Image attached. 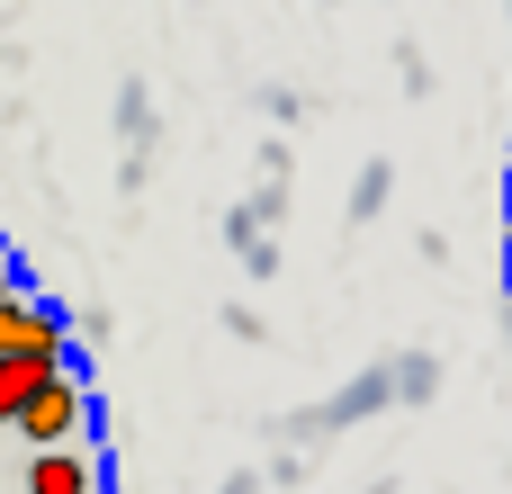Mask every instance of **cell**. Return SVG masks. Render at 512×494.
<instances>
[{
	"label": "cell",
	"instance_id": "obj_1",
	"mask_svg": "<svg viewBox=\"0 0 512 494\" xmlns=\"http://www.w3.org/2000/svg\"><path fill=\"white\" fill-rule=\"evenodd\" d=\"M27 450H72V441H90L99 432V405H90V387H81V360H63L36 396H27V414L9 423Z\"/></svg>",
	"mask_w": 512,
	"mask_h": 494
},
{
	"label": "cell",
	"instance_id": "obj_2",
	"mask_svg": "<svg viewBox=\"0 0 512 494\" xmlns=\"http://www.w3.org/2000/svg\"><path fill=\"white\" fill-rule=\"evenodd\" d=\"M0 351H45V360H63L72 351V324L45 306V297H27V279L0 297Z\"/></svg>",
	"mask_w": 512,
	"mask_h": 494
},
{
	"label": "cell",
	"instance_id": "obj_3",
	"mask_svg": "<svg viewBox=\"0 0 512 494\" xmlns=\"http://www.w3.org/2000/svg\"><path fill=\"white\" fill-rule=\"evenodd\" d=\"M27 494H108V468L72 441V450H27Z\"/></svg>",
	"mask_w": 512,
	"mask_h": 494
},
{
	"label": "cell",
	"instance_id": "obj_4",
	"mask_svg": "<svg viewBox=\"0 0 512 494\" xmlns=\"http://www.w3.org/2000/svg\"><path fill=\"white\" fill-rule=\"evenodd\" d=\"M63 360H72V351H63ZM63 360H45V351H0V423H18V414H27V396H36Z\"/></svg>",
	"mask_w": 512,
	"mask_h": 494
},
{
	"label": "cell",
	"instance_id": "obj_5",
	"mask_svg": "<svg viewBox=\"0 0 512 494\" xmlns=\"http://www.w3.org/2000/svg\"><path fill=\"white\" fill-rule=\"evenodd\" d=\"M117 126H126V153H153V99H144V81L117 90Z\"/></svg>",
	"mask_w": 512,
	"mask_h": 494
},
{
	"label": "cell",
	"instance_id": "obj_6",
	"mask_svg": "<svg viewBox=\"0 0 512 494\" xmlns=\"http://www.w3.org/2000/svg\"><path fill=\"white\" fill-rule=\"evenodd\" d=\"M387 180H396V171H387V162H369V171L351 180V216H378V207H387Z\"/></svg>",
	"mask_w": 512,
	"mask_h": 494
},
{
	"label": "cell",
	"instance_id": "obj_7",
	"mask_svg": "<svg viewBox=\"0 0 512 494\" xmlns=\"http://www.w3.org/2000/svg\"><path fill=\"white\" fill-rule=\"evenodd\" d=\"M432 387H441V369H432L423 351H405V369H396V396H405V405H423Z\"/></svg>",
	"mask_w": 512,
	"mask_h": 494
},
{
	"label": "cell",
	"instance_id": "obj_8",
	"mask_svg": "<svg viewBox=\"0 0 512 494\" xmlns=\"http://www.w3.org/2000/svg\"><path fill=\"white\" fill-rule=\"evenodd\" d=\"M396 72H405V90H414V99L432 90V63H423V45H396Z\"/></svg>",
	"mask_w": 512,
	"mask_h": 494
},
{
	"label": "cell",
	"instance_id": "obj_9",
	"mask_svg": "<svg viewBox=\"0 0 512 494\" xmlns=\"http://www.w3.org/2000/svg\"><path fill=\"white\" fill-rule=\"evenodd\" d=\"M225 494H261V477H252V468H234V477H225Z\"/></svg>",
	"mask_w": 512,
	"mask_h": 494
},
{
	"label": "cell",
	"instance_id": "obj_10",
	"mask_svg": "<svg viewBox=\"0 0 512 494\" xmlns=\"http://www.w3.org/2000/svg\"><path fill=\"white\" fill-rule=\"evenodd\" d=\"M9 288H18V270H9V252H0V297H9Z\"/></svg>",
	"mask_w": 512,
	"mask_h": 494
},
{
	"label": "cell",
	"instance_id": "obj_11",
	"mask_svg": "<svg viewBox=\"0 0 512 494\" xmlns=\"http://www.w3.org/2000/svg\"><path fill=\"white\" fill-rule=\"evenodd\" d=\"M504 279H512V234H504Z\"/></svg>",
	"mask_w": 512,
	"mask_h": 494
}]
</instances>
